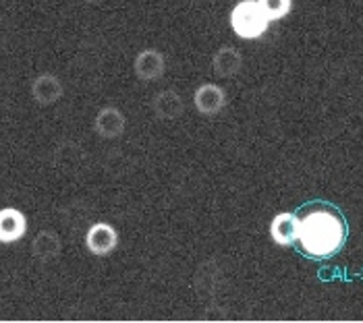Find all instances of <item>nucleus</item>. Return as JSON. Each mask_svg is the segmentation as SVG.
<instances>
[{
	"label": "nucleus",
	"instance_id": "1",
	"mask_svg": "<svg viewBox=\"0 0 363 323\" xmlns=\"http://www.w3.org/2000/svg\"><path fill=\"white\" fill-rule=\"evenodd\" d=\"M347 239V224L330 205H313L299 217L297 242L311 259H328L336 255Z\"/></svg>",
	"mask_w": 363,
	"mask_h": 323
},
{
	"label": "nucleus",
	"instance_id": "2",
	"mask_svg": "<svg viewBox=\"0 0 363 323\" xmlns=\"http://www.w3.org/2000/svg\"><path fill=\"white\" fill-rule=\"evenodd\" d=\"M230 27L241 40H257L268 31L270 19L257 0H241L230 11Z\"/></svg>",
	"mask_w": 363,
	"mask_h": 323
},
{
	"label": "nucleus",
	"instance_id": "3",
	"mask_svg": "<svg viewBox=\"0 0 363 323\" xmlns=\"http://www.w3.org/2000/svg\"><path fill=\"white\" fill-rule=\"evenodd\" d=\"M116 242H118V234H116V230L112 228L111 224H106V222H96L87 230V234H85L87 251L94 253V255H100V257L112 253L116 249Z\"/></svg>",
	"mask_w": 363,
	"mask_h": 323
},
{
	"label": "nucleus",
	"instance_id": "4",
	"mask_svg": "<svg viewBox=\"0 0 363 323\" xmlns=\"http://www.w3.org/2000/svg\"><path fill=\"white\" fill-rule=\"evenodd\" d=\"M28 232V217L17 208H2L0 210V242L13 244L21 241Z\"/></svg>",
	"mask_w": 363,
	"mask_h": 323
},
{
	"label": "nucleus",
	"instance_id": "5",
	"mask_svg": "<svg viewBox=\"0 0 363 323\" xmlns=\"http://www.w3.org/2000/svg\"><path fill=\"white\" fill-rule=\"evenodd\" d=\"M127 118L123 112L114 106H104L94 118V131L100 135L102 139H116L125 133Z\"/></svg>",
	"mask_w": 363,
	"mask_h": 323
},
{
	"label": "nucleus",
	"instance_id": "6",
	"mask_svg": "<svg viewBox=\"0 0 363 323\" xmlns=\"http://www.w3.org/2000/svg\"><path fill=\"white\" fill-rule=\"evenodd\" d=\"M31 96L40 106H52L62 98V83L52 73H42L31 83Z\"/></svg>",
	"mask_w": 363,
	"mask_h": 323
},
{
	"label": "nucleus",
	"instance_id": "7",
	"mask_svg": "<svg viewBox=\"0 0 363 323\" xmlns=\"http://www.w3.org/2000/svg\"><path fill=\"white\" fill-rule=\"evenodd\" d=\"M297 234H299V215L291 214V212L274 215V220L270 224L272 241L280 246H291L297 242Z\"/></svg>",
	"mask_w": 363,
	"mask_h": 323
},
{
	"label": "nucleus",
	"instance_id": "8",
	"mask_svg": "<svg viewBox=\"0 0 363 323\" xmlns=\"http://www.w3.org/2000/svg\"><path fill=\"white\" fill-rule=\"evenodd\" d=\"M194 102H196V108L201 114H216L226 104V94L216 83H203L196 89Z\"/></svg>",
	"mask_w": 363,
	"mask_h": 323
},
{
	"label": "nucleus",
	"instance_id": "9",
	"mask_svg": "<svg viewBox=\"0 0 363 323\" xmlns=\"http://www.w3.org/2000/svg\"><path fill=\"white\" fill-rule=\"evenodd\" d=\"M135 75L141 81H154L158 77L164 75V56L162 52L154 50V48H147V50H141L135 56Z\"/></svg>",
	"mask_w": 363,
	"mask_h": 323
},
{
	"label": "nucleus",
	"instance_id": "10",
	"mask_svg": "<svg viewBox=\"0 0 363 323\" xmlns=\"http://www.w3.org/2000/svg\"><path fill=\"white\" fill-rule=\"evenodd\" d=\"M60 237L55 230H40L35 234V239L31 241V253L35 255V259L40 261H50L60 255Z\"/></svg>",
	"mask_w": 363,
	"mask_h": 323
},
{
	"label": "nucleus",
	"instance_id": "11",
	"mask_svg": "<svg viewBox=\"0 0 363 323\" xmlns=\"http://www.w3.org/2000/svg\"><path fill=\"white\" fill-rule=\"evenodd\" d=\"M212 67H214L216 75H220V77H233V75H237V73L241 71V67H243V56H241V52H239L237 48L224 46V48H220L218 52L214 54Z\"/></svg>",
	"mask_w": 363,
	"mask_h": 323
},
{
	"label": "nucleus",
	"instance_id": "12",
	"mask_svg": "<svg viewBox=\"0 0 363 323\" xmlns=\"http://www.w3.org/2000/svg\"><path fill=\"white\" fill-rule=\"evenodd\" d=\"M154 110L156 114L162 118V120H172L177 118L181 112H183V100L177 91L167 89V91H160L156 98H154Z\"/></svg>",
	"mask_w": 363,
	"mask_h": 323
},
{
	"label": "nucleus",
	"instance_id": "13",
	"mask_svg": "<svg viewBox=\"0 0 363 323\" xmlns=\"http://www.w3.org/2000/svg\"><path fill=\"white\" fill-rule=\"evenodd\" d=\"M262 11L266 13V17L270 21H279V19H284L291 8H293V0H257Z\"/></svg>",
	"mask_w": 363,
	"mask_h": 323
},
{
	"label": "nucleus",
	"instance_id": "14",
	"mask_svg": "<svg viewBox=\"0 0 363 323\" xmlns=\"http://www.w3.org/2000/svg\"><path fill=\"white\" fill-rule=\"evenodd\" d=\"M85 2H98V0H85Z\"/></svg>",
	"mask_w": 363,
	"mask_h": 323
}]
</instances>
